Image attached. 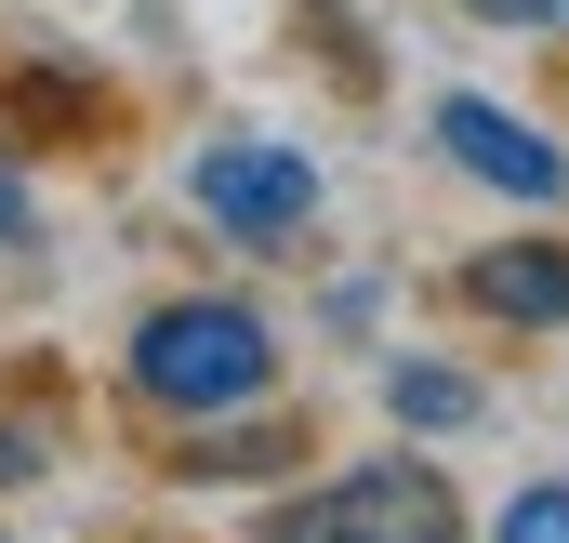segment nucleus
<instances>
[{"label":"nucleus","mask_w":569,"mask_h":543,"mask_svg":"<svg viewBox=\"0 0 569 543\" xmlns=\"http://www.w3.org/2000/svg\"><path fill=\"white\" fill-rule=\"evenodd\" d=\"M133 398L172 424H226V411L279 398V332L239 292H159L133 318Z\"/></svg>","instance_id":"f257e3e1"},{"label":"nucleus","mask_w":569,"mask_h":543,"mask_svg":"<svg viewBox=\"0 0 569 543\" xmlns=\"http://www.w3.org/2000/svg\"><path fill=\"white\" fill-rule=\"evenodd\" d=\"M186 213L226 239V253H291L305 226H318V159L266 120H239V134H199L186 159Z\"/></svg>","instance_id":"f03ea898"},{"label":"nucleus","mask_w":569,"mask_h":543,"mask_svg":"<svg viewBox=\"0 0 569 543\" xmlns=\"http://www.w3.org/2000/svg\"><path fill=\"white\" fill-rule=\"evenodd\" d=\"M266 543H463V504H450L437 464L385 451V464H358V477H331V491L266 504Z\"/></svg>","instance_id":"7ed1b4c3"},{"label":"nucleus","mask_w":569,"mask_h":543,"mask_svg":"<svg viewBox=\"0 0 569 543\" xmlns=\"http://www.w3.org/2000/svg\"><path fill=\"white\" fill-rule=\"evenodd\" d=\"M437 159L463 172V186H490V199H517V213H543L569 199V146L530 134L503 93H437Z\"/></svg>","instance_id":"20e7f679"},{"label":"nucleus","mask_w":569,"mask_h":543,"mask_svg":"<svg viewBox=\"0 0 569 543\" xmlns=\"http://www.w3.org/2000/svg\"><path fill=\"white\" fill-rule=\"evenodd\" d=\"M463 305L503 332H569V239H490L463 266Z\"/></svg>","instance_id":"39448f33"},{"label":"nucleus","mask_w":569,"mask_h":543,"mask_svg":"<svg viewBox=\"0 0 569 543\" xmlns=\"http://www.w3.org/2000/svg\"><path fill=\"white\" fill-rule=\"evenodd\" d=\"M385 411H398V437H477L490 424V385L450 372V358H385Z\"/></svg>","instance_id":"423d86ee"},{"label":"nucleus","mask_w":569,"mask_h":543,"mask_svg":"<svg viewBox=\"0 0 569 543\" xmlns=\"http://www.w3.org/2000/svg\"><path fill=\"white\" fill-rule=\"evenodd\" d=\"M490 543H569V477H530L490 504Z\"/></svg>","instance_id":"0eeeda50"},{"label":"nucleus","mask_w":569,"mask_h":543,"mask_svg":"<svg viewBox=\"0 0 569 543\" xmlns=\"http://www.w3.org/2000/svg\"><path fill=\"white\" fill-rule=\"evenodd\" d=\"M27 477H53V437L27 411H0V491H27Z\"/></svg>","instance_id":"6e6552de"},{"label":"nucleus","mask_w":569,"mask_h":543,"mask_svg":"<svg viewBox=\"0 0 569 543\" xmlns=\"http://www.w3.org/2000/svg\"><path fill=\"white\" fill-rule=\"evenodd\" d=\"M477 27H530V40H569V0H463Z\"/></svg>","instance_id":"1a4fd4ad"},{"label":"nucleus","mask_w":569,"mask_h":543,"mask_svg":"<svg viewBox=\"0 0 569 543\" xmlns=\"http://www.w3.org/2000/svg\"><path fill=\"white\" fill-rule=\"evenodd\" d=\"M318 318H331V332H371V318H385V278H331Z\"/></svg>","instance_id":"9d476101"},{"label":"nucleus","mask_w":569,"mask_h":543,"mask_svg":"<svg viewBox=\"0 0 569 543\" xmlns=\"http://www.w3.org/2000/svg\"><path fill=\"white\" fill-rule=\"evenodd\" d=\"M13 239H40V199H27V172L0 159V253H13Z\"/></svg>","instance_id":"9b49d317"}]
</instances>
